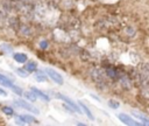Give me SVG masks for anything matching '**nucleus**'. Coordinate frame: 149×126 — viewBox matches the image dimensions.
Segmentation results:
<instances>
[{
	"instance_id": "nucleus-1",
	"label": "nucleus",
	"mask_w": 149,
	"mask_h": 126,
	"mask_svg": "<svg viewBox=\"0 0 149 126\" xmlns=\"http://www.w3.org/2000/svg\"><path fill=\"white\" fill-rule=\"evenodd\" d=\"M96 27L101 32H112V31H117L120 27V21L117 18L108 17L99 20L96 24Z\"/></svg>"
},
{
	"instance_id": "nucleus-2",
	"label": "nucleus",
	"mask_w": 149,
	"mask_h": 126,
	"mask_svg": "<svg viewBox=\"0 0 149 126\" xmlns=\"http://www.w3.org/2000/svg\"><path fill=\"white\" fill-rule=\"evenodd\" d=\"M90 75H91V78L93 79V82L97 84L98 88H100V89L106 88L107 82H106V78H105V74L100 68H92L91 71H90Z\"/></svg>"
},
{
	"instance_id": "nucleus-3",
	"label": "nucleus",
	"mask_w": 149,
	"mask_h": 126,
	"mask_svg": "<svg viewBox=\"0 0 149 126\" xmlns=\"http://www.w3.org/2000/svg\"><path fill=\"white\" fill-rule=\"evenodd\" d=\"M13 104L15 105V106H19V107H22V109H25V110H27V111H29V112H33V113H40V111L37 110V107H35V106H33L32 104H29L27 100H23V99H18V100H14L13 102Z\"/></svg>"
},
{
	"instance_id": "nucleus-4",
	"label": "nucleus",
	"mask_w": 149,
	"mask_h": 126,
	"mask_svg": "<svg viewBox=\"0 0 149 126\" xmlns=\"http://www.w3.org/2000/svg\"><path fill=\"white\" fill-rule=\"evenodd\" d=\"M46 72H47V75L52 79V82H55V83L58 84V85H62V84H63L64 79H63L62 75L58 74L56 70H54V69H51V68H46Z\"/></svg>"
},
{
	"instance_id": "nucleus-5",
	"label": "nucleus",
	"mask_w": 149,
	"mask_h": 126,
	"mask_svg": "<svg viewBox=\"0 0 149 126\" xmlns=\"http://www.w3.org/2000/svg\"><path fill=\"white\" fill-rule=\"evenodd\" d=\"M119 82H120L121 86H122L125 90H129V89L132 88V85H133V79H132V77H129V76L126 75V74H121V75H120Z\"/></svg>"
},
{
	"instance_id": "nucleus-6",
	"label": "nucleus",
	"mask_w": 149,
	"mask_h": 126,
	"mask_svg": "<svg viewBox=\"0 0 149 126\" xmlns=\"http://www.w3.org/2000/svg\"><path fill=\"white\" fill-rule=\"evenodd\" d=\"M105 74H106V76L107 77H110L111 79H119V77H120V72H119V70L117 69V68H114L113 65H107L106 68H105Z\"/></svg>"
},
{
	"instance_id": "nucleus-7",
	"label": "nucleus",
	"mask_w": 149,
	"mask_h": 126,
	"mask_svg": "<svg viewBox=\"0 0 149 126\" xmlns=\"http://www.w3.org/2000/svg\"><path fill=\"white\" fill-rule=\"evenodd\" d=\"M56 96H57L58 98H61L62 100H64V102H65L66 104H69V105H70V106H71V107H72V109H73L74 111L77 112V113H82V112H83V111L81 110L82 107H79V106H78V105H77L76 103H74V102H72V100H71V99H70L69 97H66V96H64V95H61V93H57Z\"/></svg>"
},
{
	"instance_id": "nucleus-8",
	"label": "nucleus",
	"mask_w": 149,
	"mask_h": 126,
	"mask_svg": "<svg viewBox=\"0 0 149 126\" xmlns=\"http://www.w3.org/2000/svg\"><path fill=\"white\" fill-rule=\"evenodd\" d=\"M30 90H32V91H34V93H35L39 98H41L43 102H49V100H50V97H49L47 93H44L43 91H41L40 89H37V88H35V86H32V88H30Z\"/></svg>"
},
{
	"instance_id": "nucleus-9",
	"label": "nucleus",
	"mask_w": 149,
	"mask_h": 126,
	"mask_svg": "<svg viewBox=\"0 0 149 126\" xmlns=\"http://www.w3.org/2000/svg\"><path fill=\"white\" fill-rule=\"evenodd\" d=\"M139 70L142 74L144 81L149 79V63H141L140 67H139Z\"/></svg>"
},
{
	"instance_id": "nucleus-10",
	"label": "nucleus",
	"mask_w": 149,
	"mask_h": 126,
	"mask_svg": "<svg viewBox=\"0 0 149 126\" xmlns=\"http://www.w3.org/2000/svg\"><path fill=\"white\" fill-rule=\"evenodd\" d=\"M118 117H119V119H120L122 123H125V124H127V125H139L137 121H134L129 116H127V114H125V113H120Z\"/></svg>"
},
{
	"instance_id": "nucleus-11",
	"label": "nucleus",
	"mask_w": 149,
	"mask_h": 126,
	"mask_svg": "<svg viewBox=\"0 0 149 126\" xmlns=\"http://www.w3.org/2000/svg\"><path fill=\"white\" fill-rule=\"evenodd\" d=\"M18 118L21 119L25 124H35V123H37V120L33 116H28V114H20V116H18Z\"/></svg>"
},
{
	"instance_id": "nucleus-12",
	"label": "nucleus",
	"mask_w": 149,
	"mask_h": 126,
	"mask_svg": "<svg viewBox=\"0 0 149 126\" xmlns=\"http://www.w3.org/2000/svg\"><path fill=\"white\" fill-rule=\"evenodd\" d=\"M0 84H3V85H5V86H8V88H11V89L14 86L13 82H12L8 77H6L5 75H3V74H0Z\"/></svg>"
},
{
	"instance_id": "nucleus-13",
	"label": "nucleus",
	"mask_w": 149,
	"mask_h": 126,
	"mask_svg": "<svg viewBox=\"0 0 149 126\" xmlns=\"http://www.w3.org/2000/svg\"><path fill=\"white\" fill-rule=\"evenodd\" d=\"M13 57H14V60H15L18 63H26L27 60H28L27 55H26V54H22V53H15V54L13 55Z\"/></svg>"
},
{
	"instance_id": "nucleus-14",
	"label": "nucleus",
	"mask_w": 149,
	"mask_h": 126,
	"mask_svg": "<svg viewBox=\"0 0 149 126\" xmlns=\"http://www.w3.org/2000/svg\"><path fill=\"white\" fill-rule=\"evenodd\" d=\"M35 79L37 82H47L48 78H47V75L44 72H42L41 70H37L35 71Z\"/></svg>"
},
{
	"instance_id": "nucleus-15",
	"label": "nucleus",
	"mask_w": 149,
	"mask_h": 126,
	"mask_svg": "<svg viewBox=\"0 0 149 126\" xmlns=\"http://www.w3.org/2000/svg\"><path fill=\"white\" fill-rule=\"evenodd\" d=\"M125 34L128 36V38H135L136 36V31H135V28L133 27V26H127L126 28H125Z\"/></svg>"
},
{
	"instance_id": "nucleus-16",
	"label": "nucleus",
	"mask_w": 149,
	"mask_h": 126,
	"mask_svg": "<svg viewBox=\"0 0 149 126\" xmlns=\"http://www.w3.org/2000/svg\"><path fill=\"white\" fill-rule=\"evenodd\" d=\"M79 106L82 107V110H83V112H84V113H85V114H86V116H88V117H89L90 119H92V120L95 119V117H93V114L91 113V111H90V109H89V107H88V106H86V105H85L84 103H82V102H79Z\"/></svg>"
},
{
	"instance_id": "nucleus-17",
	"label": "nucleus",
	"mask_w": 149,
	"mask_h": 126,
	"mask_svg": "<svg viewBox=\"0 0 149 126\" xmlns=\"http://www.w3.org/2000/svg\"><path fill=\"white\" fill-rule=\"evenodd\" d=\"M23 96L26 97V99L30 100V102H36V95L34 93V91H27V92H23Z\"/></svg>"
},
{
	"instance_id": "nucleus-18",
	"label": "nucleus",
	"mask_w": 149,
	"mask_h": 126,
	"mask_svg": "<svg viewBox=\"0 0 149 126\" xmlns=\"http://www.w3.org/2000/svg\"><path fill=\"white\" fill-rule=\"evenodd\" d=\"M15 71H17V74L20 76V77H23V78H26V77H28V75H29V71L25 68V69H21V68H18V69H15Z\"/></svg>"
},
{
	"instance_id": "nucleus-19",
	"label": "nucleus",
	"mask_w": 149,
	"mask_h": 126,
	"mask_svg": "<svg viewBox=\"0 0 149 126\" xmlns=\"http://www.w3.org/2000/svg\"><path fill=\"white\" fill-rule=\"evenodd\" d=\"M29 72H35L36 71V69H37V65H36V63H34V62H29V63H27L26 64V67H25Z\"/></svg>"
},
{
	"instance_id": "nucleus-20",
	"label": "nucleus",
	"mask_w": 149,
	"mask_h": 126,
	"mask_svg": "<svg viewBox=\"0 0 149 126\" xmlns=\"http://www.w3.org/2000/svg\"><path fill=\"white\" fill-rule=\"evenodd\" d=\"M134 116H135L136 118L141 119V121H142L143 124H146V125H149V118H148V117H146V116H142V114H140V113H135V112H134Z\"/></svg>"
},
{
	"instance_id": "nucleus-21",
	"label": "nucleus",
	"mask_w": 149,
	"mask_h": 126,
	"mask_svg": "<svg viewBox=\"0 0 149 126\" xmlns=\"http://www.w3.org/2000/svg\"><path fill=\"white\" fill-rule=\"evenodd\" d=\"M3 112L5 114H7V116H13L14 114V110L12 107H10V106H4L3 107Z\"/></svg>"
},
{
	"instance_id": "nucleus-22",
	"label": "nucleus",
	"mask_w": 149,
	"mask_h": 126,
	"mask_svg": "<svg viewBox=\"0 0 149 126\" xmlns=\"http://www.w3.org/2000/svg\"><path fill=\"white\" fill-rule=\"evenodd\" d=\"M12 90L17 93V95H19V96H22L23 95V92H22V89L21 88H19V86H17V85H14L13 88H12Z\"/></svg>"
},
{
	"instance_id": "nucleus-23",
	"label": "nucleus",
	"mask_w": 149,
	"mask_h": 126,
	"mask_svg": "<svg viewBox=\"0 0 149 126\" xmlns=\"http://www.w3.org/2000/svg\"><path fill=\"white\" fill-rule=\"evenodd\" d=\"M40 48H41V49H47V48H48V41L42 40V41L40 42Z\"/></svg>"
},
{
	"instance_id": "nucleus-24",
	"label": "nucleus",
	"mask_w": 149,
	"mask_h": 126,
	"mask_svg": "<svg viewBox=\"0 0 149 126\" xmlns=\"http://www.w3.org/2000/svg\"><path fill=\"white\" fill-rule=\"evenodd\" d=\"M108 105H110L111 107H113V109H118V107H119V104L115 103L114 100H110V102H108Z\"/></svg>"
},
{
	"instance_id": "nucleus-25",
	"label": "nucleus",
	"mask_w": 149,
	"mask_h": 126,
	"mask_svg": "<svg viewBox=\"0 0 149 126\" xmlns=\"http://www.w3.org/2000/svg\"><path fill=\"white\" fill-rule=\"evenodd\" d=\"M1 47H3V49H5V50H6V52H8V53H10V52H13V48H12L11 46H6V45H3Z\"/></svg>"
},
{
	"instance_id": "nucleus-26",
	"label": "nucleus",
	"mask_w": 149,
	"mask_h": 126,
	"mask_svg": "<svg viewBox=\"0 0 149 126\" xmlns=\"http://www.w3.org/2000/svg\"><path fill=\"white\" fill-rule=\"evenodd\" d=\"M0 96H3V97H6L7 96V92L4 90V89H0Z\"/></svg>"
}]
</instances>
